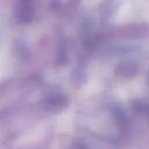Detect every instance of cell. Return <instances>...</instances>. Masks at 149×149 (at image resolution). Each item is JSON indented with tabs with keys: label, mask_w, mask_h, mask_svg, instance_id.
I'll return each instance as SVG.
<instances>
[{
	"label": "cell",
	"mask_w": 149,
	"mask_h": 149,
	"mask_svg": "<svg viewBox=\"0 0 149 149\" xmlns=\"http://www.w3.org/2000/svg\"><path fill=\"white\" fill-rule=\"evenodd\" d=\"M33 15V0H20L19 16L22 21H29Z\"/></svg>",
	"instance_id": "6da1fadb"
}]
</instances>
